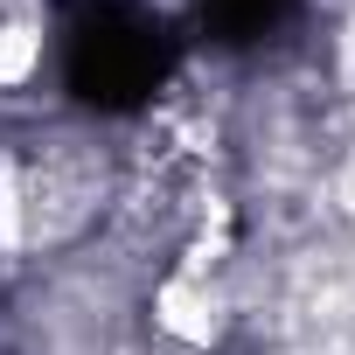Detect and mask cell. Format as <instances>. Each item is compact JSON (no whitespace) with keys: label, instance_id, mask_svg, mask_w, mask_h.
Segmentation results:
<instances>
[{"label":"cell","instance_id":"cell-2","mask_svg":"<svg viewBox=\"0 0 355 355\" xmlns=\"http://www.w3.org/2000/svg\"><path fill=\"white\" fill-rule=\"evenodd\" d=\"M35 70H42V21L35 15H8L0 21V98L21 91Z\"/></svg>","mask_w":355,"mask_h":355},{"label":"cell","instance_id":"cell-3","mask_svg":"<svg viewBox=\"0 0 355 355\" xmlns=\"http://www.w3.org/2000/svg\"><path fill=\"white\" fill-rule=\"evenodd\" d=\"M0 251H28V174L15 153H0Z\"/></svg>","mask_w":355,"mask_h":355},{"label":"cell","instance_id":"cell-1","mask_svg":"<svg viewBox=\"0 0 355 355\" xmlns=\"http://www.w3.org/2000/svg\"><path fill=\"white\" fill-rule=\"evenodd\" d=\"M153 327L167 334V341H182V348H216L223 334H230V300H223V286L216 279H189V272H167L160 286H153Z\"/></svg>","mask_w":355,"mask_h":355}]
</instances>
